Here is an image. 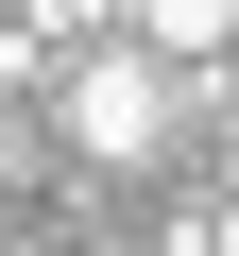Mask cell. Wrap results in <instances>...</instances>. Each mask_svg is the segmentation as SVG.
Instances as JSON below:
<instances>
[{
    "instance_id": "1",
    "label": "cell",
    "mask_w": 239,
    "mask_h": 256,
    "mask_svg": "<svg viewBox=\"0 0 239 256\" xmlns=\"http://www.w3.org/2000/svg\"><path fill=\"white\" fill-rule=\"evenodd\" d=\"M68 137H86V154H154V137H171V86H154L137 52H86V86H68Z\"/></svg>"
}]
</instances>
